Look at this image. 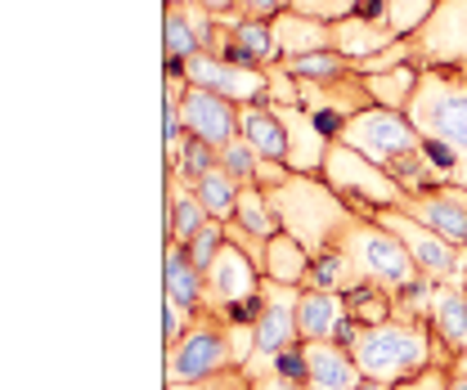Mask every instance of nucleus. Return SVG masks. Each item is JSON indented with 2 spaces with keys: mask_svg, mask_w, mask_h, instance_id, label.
<instances>
[{
  "mask_svg": "<svg viewBox=\"0 0 467 390\" xmlns=\"http://www.w3.org/2000/svg\"><path fill=\"white\" fill-rule=\"evenodd\" d=\"M405 117L422 139L450 153L454 184L467 189V67H422Z\"/></svg>",
  "mask_w": 467,
  "mask_h": 390,
  "instance_id": "f257e3e1",
  "label": "nucleus"
},
{
  "mask_svg": "<svg viewBox=\"0 0 467 390\" xmlns=\"http://www.w3.org/2000/svg\"><path fill=\"white\" fill-rule=\"evenodd\" d=\"M265 193H270V207H275V216L284 224V233L296 238L310 256L328 251L350 224L359 221L347 202L333 193V184L324 175H292L288 184L265 189Z\"/></svg>",
  "mask_w": 467,
  "mask_h": 390,
  "instance_id": "f03ea898",
  "label": "nucleus"
},
{
  "mask_svg": "<svg viewBox=\"0 0 467 390\" xmlns=\"http://www.w3.org/2000/svg\"><path fill=\"white\" fill-rule=\"evenodd\" d=\"M350 354L368 382H387V386H400L427 364L445 359L427 319H387V323L359 328V336L350 341Z\"/></svg>",
  "mask_w": 467,
  "mask_h": 390,
  "instance_id": "7ed1b4c3",
  "label": "nucleus"
},
{
  "mask_svg": "<svg viewBox=\"0 0 467 390\" xmlns=\"http://www.w3.org/2000/svg\"><path fill=\"white\" fill-rule=\"evenodd\" d=\"M319 175L333 184V193L347 202L355 216H364V221H373L378 211H391V207H409V193L400 189V180L391 170H382L378 162H368L364 153L347 149L342 139H333Z\"/></svg>",
  "mask_w": 467,
  "mask_h": 390,
  "instance_id": "20e7f679",
  "label": "nucleus"
},
{
  "mask_svg": "<svg viewBox=\"0 0 467 390\" xmlns=\"http://www.w3.org/2000/svg\"><path fill=\"white\" fill-rule=\"evenodd\" d=\"M337 247H342L350 261H355L359 279L387 287L391 296H396L405 282L418 279V265H413L409 247L396 238V233H391V229H382L378 221H364V216H359V221L350 224L342 238H337Z\"/></svg>",
  "mask_w": 467,
  "mask_h": 390,
  "instance_id": "39448f33",
  "label": "nucleus"
},
{
  "mask_svg": "<svg viewBox=\"0 0 467 390\" xmlns=\"http://www.w3.org/2000/svg\"><path fill=\"white\" fill-rule=\"evenodd\" d=\"M337 139H342L347 149H355V153H364L368 162H378L382 170L405 162L409 153H418V144H422V135L413 130V121H409L405 112L378 108V104L364 108L359 117H350Z\"/></svg>",
  "mask_w": 467,
  "mask_h": 390,
  "instance_id": "423d86ee",
  "label": "nucleus"
},
{
  "mask_svg": "<svg viewBox=\"0 0 467 390\" xmlns=\"http://www.w3.org/2000/svg\"><path fill=\"white\" fill-rule=\"evenodd\" d=\"M225 368H234L230 333L212 314L193 319V328L167 350V386H193V382H207Z\"/></svg>",
  "mask_w": 467,
  "mask_h": 390,
  "instance_id": "0eeeda50",
  "label": "nucleus"
},
{
  "mask_svg": "<svg viewBox=\"0 0 467 390\" xmlns=\"http://www.w3.org/2000/svg\"><path fill=\"white\" fill-rule=\"evenodd\" d=\"M180 72H184L189 86L212 90V95H225V99H234L238 108H243V104L270 99V77H265V67H238V63H225V58L198 50Z\"/></svg>",
  "mask_w": 467,
  "mask_h": 390,
  "instance_id": "6e6552de",
  "label": "nucleus"
},
{
  "mask_svg": "<svg viewBox=\"0 0 467 390\" xmlns=\"http://www.w3.org/2000/svg\"><path fill=\"white\" fill-rule=\"evenodd\" d=\"M373 221L382 224V229H391V233L405 242L409 256H413V265H418V274H427V279H436V282L454 279V270H459V251H463V247H454V242H450V238H441L436 229L418 224L409 211H400V207L378 211Z\"/></svg>",
  "mask_w": 467,
  "mask_h": 390,
  "instance_id": "1a4fd4ad",
  "label": "nucleus"
},
{
  "mask_svg": "<svg viewBox=\"0 0 467 390\" xmlns=\"http://www.w3.org/2000/svg\"><path fill=\"white\" fill-rule=\"evenodd\" d=\"M409 41L418 67H467V0H441L431 23Z\"/></svg>",
  "mask_w": 467,
  "mask_h": 390,
  "instance_id": "9d476101",
  "label": "nucleus"
},
{
  "mask_svg": "<svg viewBox=\"0 0 467 390\" xmlns=\"http://www.w3.org/2000/svg\"><path fill=\"white\" fill-rule=\"evenodd\" d=\"M202 279H207V314H212V319H225L230 305H238V301H247V296L261 292L265 274H261V265H256L243 247L225 242V251L212 261V270H207Z\"/></svg>",
  "mask_w": 467,
  "mask_h": 390,
  "instance_id": "9b49d317",
  "label": "nucleus"
},
{
  "mask_svg": "<svg viewBox=\"0 0 467 390\" xmlns=\"http://www.w3.org/2000/svg\"><path fill=\"white\" fill-rule=\"evenodd\" d=\"M180 112H184V130L193 139L212 144V149H225V144H234L243 135V108L234 99H225V95H212V90L189 86Z\"/></svg>",
  "mask_w": 467,
  "mask_h": 390,
  "instance_id": "f8f14e48",
  "label": "nucleus"
},
{
  "mask_svg": "<svg viewBox=\"0 0 467 390\" xmlns=\"http://www.w3.org/2000/svg\"><path fill=\"white\" fill-rule=\"evenodd\" d=\"M296 301H301V287L292 282H261V319H256V354H284L288 345L301 341L296 328Z\"/></svg>",
  "mask_w": 467,
  "mask_h": 390,
  "instance_id": "ddd939ff",
  "label": "nucleus"
},
{
  "mask_svg": "<svg viewBox=\"0 0 467 390\" xmlns=\"http://www.w3.org/2000/svg\"><path fill=\"white\" fill-rule=\"evenodd\" d=\"M296 328H301V341H342L347 350H350V341L359 336V323L347 319L342 296L337 292H319V287H301Z\"/></svg>",
  "mask_w": 467,
  "mask_h": 390,
  "instance_id": "4468645a",
  "label": "nucleus"
},
{
  "mask_svg": "<svg viewBox=\"0 0 467 390\" xmlns=\"http://www.w3.org/2000/svg\"><path fill=\"white\" fill-rule=\"evenodd\" d=\"M409 211L418 224L436 229L441 238H450L454 247H467V189L459 184H445V189H427L418 198H409Z\"/></svg>",
  "mask_w": 467,
  "mask_h": 390,
  "instance_id": "2eb2a0df",
  "label": "nucleus"
},
{
  "mask_svg": "<svg viewBox=\"0 0 467 390\" xmlns=\"http://www.w3.org/2000/svg\"><path fill=\"white\" fill-rule=\"evenodd\" d=\"M275 112L284 121V135H288V170L292 175H319L333 139L315 126V117L301 104H275Z\"/></svg>",
  "mask_w": 467,
  "mask_h": 390,
  "instance_id": "dca6fc26",
  "label": "nucleus"
},
{
  "mask_svg": "<svg viewBox=\"0 0 467 390\" xmlns=\"http://www.w3.org/2000/svg\"><path fill=\"white\" fill-rule=\"evenodd\" d=\"M306 345V390H359L364 373L342 341H301Z\"/></svg>",
  "mask_w": 467,
  "mask_h": 390,
  "instance_id": "f3484780",
  "label": "nucleus"
},
{
  "mask_svg": "<svg viewBox=\"0 0 467 390\" xmlns=\"http://www.w3.org/2000/svg\"><path fill=\"white\" fill-rule=\"evenodd\" d=\"M400 36L391 32V23L387 18H364V14H350L342 23H333V50L337 55H347L350 63H364V58H373L378 50H387V46H396Z\"/></svg>",
  "mask_w": 467,
  "mask_h": 390,
  "instance_id": "a211bd4d",
  "label": "nucleus"
},
{
  "mask_svg": "<svg viewBox=\"0 0 467 390\" xmlns=\"http://www.w3.org/2000/svg\"><path fill=\"white\" fill-rule=\"evenodd\" d=\"M431 333H436V345L454 354L467 350V292L459 282H436V301H431Z\"/></svg>",
  "mask_w": 467,
  "mask_h": 390,
  "instance_id": "6ab92c4d",
  "label": "nucleus"
},
{
  "mask_svg": "<svg viewBox=\"0 0 467 390\" xmlns=\"http://www.w3.org/2000/svg\"><path fill=\"white\" fill-rule=\"evenodd\" d=\"M162 282H167V301H175L180 310H189L193 319L207 314V279L202 270L189 261L184 247H167V261H162Z\"/></svg>",
  "mask_w": 467,
  "mask_h": 390,
  "instance_id": "aec40b11",
  "label": "nucleus"
},
{
  "mask_svg": "<svg viewBox=\"0 0 467 390\" xmlns=\"http://www.w3.org/2000/svg\"><path fill=\"white\" fill-rule=\"evenodd\" d=\"M207 221H212V216H207L198 189H193L180 170L167 167V238H171L175 247H184Z\"/></svg>",
  "mask_w": 467,
  "mask_h": 390,
  "instance_id": "412c9836",
  "label": "nucleus"
},
{
  "mask_svg": "<svg viewBox=\"0 0 467 390\" xmlns=\"http://www.w3.org/2000/svg\"><path fill=\"white\" fill-rule=\"evenodd\" d=\"M243 139L256 149L261 162H284L288 167V135H284V121H279L270 99L243 104Z\"/></svg>",
  "mask_w": 467,
  "mask_h": 390,
  "instance_id": "4be33fe9",
  "label": "nucleus"
},
{
  "mask_svg": "<svg viewBox=\"0 0 467 390\" xmlns=\"http://www.w3.org/2000/svg\"><path fill=\"white\" fill-rule=\"evenodd\" d=\"M275 36H279L284 58H301V55H315V50H333V23L306 18V14H296V9H284V14L275 18Z\"/></svg>",
  "mask_w": 467,
  "mask_h": 390,
  "instance_id": "5701e85b",
  "label": "nucleus"
},
{
  "mask_svg": "<svg viewBox=\"0 0 467 390\" xmlns=\"http://www.w3.org/2000/svg\"><path fill=\"white\" fill-rule=\"evenodd\" d=\"M342 305H347V319L359 323V328L396 319V296L387 287H378V282H355L350 292H342Z\"/></svg>",
  "mask_w": 467,
  "mask_h": 390,
  "instance_id": "b1692460",
  "label": "nucleus"
},
{
  "mask_svg": "<svg viewBox=\"0 0 467 390\" xmlns=\"http://www.w3.org/2000/svg\"><path fill=\"white\" fill-rule=\"evenodd\" d=\"M270 282H292V287H306V274H310V251L288 238V233H279V238H270V251H265V270H261Z\"/></svg>",
  "mask_w": 467,
  "mask_h": 390,
  "instance_id": "393cba45",
  "label": "nucleus"
},
{
  "mask_svg": "<svg viewBox=\"0 0 467 390\" xmlns=\"http://www.w3.org/2000/svg\"><path fill=\"white\" fill-rule=\"evenodd\" d=\"M198 50H202V41H198V32H193L184 5H167V14H162V55H167V72H180Z\"/></svg>",
  "mask_w": 467,
  "mask_h": 390,
  "instance_id": "a878e982",
  "label": "nucleus"
},
{
  "mask_svg": "<svg viewBox=\"0 0 467 390\" xmlns=\"http://www.w3.org/2000/svg\"><path fill=\"white\" fill-rule=\"evenodd\" d=\"M359 279V270H355V261H350L347 251L333 242L328 251H319V256H310V274H306V287H319V292H350Z\"/></svg>",
  "mask_w": 467,
  "mask_h": 390,
  "instance_id": "bb28decb",
  "label": "nucleus"
},
{
  "mask_svg": "<svg viewBox=\"0 0 467 390\" xmlns=\"http://www.w3.org/2000/svg\"><path fill=\"white\" fill-rule=\"evenodd\" d=\"M418 77H422V67L413 63V67H396V72H378V77H364V90H368V99H373L378 108L405 112L409 99H413V90H418Z\"/></svg>",
  "mask_w": 467,
  "mask_h": 390,
  "instance_id": "cd10ccee",
  "label": "nucleus"
},
{
  "mask_svg": "<svg viewBox=\"0 0 467 390\" xmlns=\"http://www.w3.org/2000/svg\"><path fill=\"white\" fill-rule=\"evenodd\" d=\"M234 224H243L247 233H256V238H279L284 233V224L275 216V207H270V193L261 189V184H243V193H238V211H234Z\"/></svg>",
  "mask_w": 467,
  "mask_h": 390,
  "instance_id": "c85d7f7f",
  "label": "nucleus"
},
{
  "mask_svg": "<svg viewBox=\"0 0 467 390\" xmlns=\"http://www.w3.org/2000/svg\"><path fill=\"white\" fill-rule=\"evenodd\" d=\"M198 198H202V207H207V216L212 221H221V224H230L234 221V211H238V193H243V184L234 180L225 167H216V170H207L198 184Z\"/></svg>",
  "mask_w": 467,
  "mask_h": 390,
  "instance_id": "c756f323",
  "label": "nucleus"
},
{
  "mask_svg": "<svg viewBox=\"0 0 467 390\" xmlns=\"http://www.w3.org/2000/svg\"><path fill=\"white\" fill-rule=\"evenodd\" d=\"M234 41L247 50V58L256 67H275L284 63V50H279V36H275V18H243L234 27Z\"/></svg>",
  "mask_w": 467,
  "mask_h": 390,
  "instance_id": "7c9ffc66",
  "label": "nucleus"
},
{
  "mask_svg": "<svg viewBox=\"0 0 467 390\" xmlns=\"http://www.w3.org/2000/svg\"><path fill=\"white\" fill-rule=\"evenodd\" d=\"M436 5H441V0H387V23H391V32H396L400 41H409V36H418V32L431 23Z\"/></svg>",
  "mask_w": 467,
  "mask_h": 390,
  "instance_id": "2f4dec72",
  "label": "nucleus"
},
{
  "mask_svg": "<svg viewBox=\"0 0 467 390\" xmlns=\"http://www.w3.org/2000/svg\"><path fill=\"white\" fill-rule=\"evenodd\" d=\"M225 242H230L225 224H221V221H207L202 229H198V233H193V238H189V242H184V251H189V261H193V265L207 274V270H212V261L225 251Z\"/></svg>",
  "mask_w": 467,
  "mask_h": 390,
  "instance_id": "473e14b6",
  "label": "nucleus"
},
{
  "mask_svg": "<svg viewBox=\"0 0 467 390\" xmlns=\"http://www.w3.org/2000/svg\"><path fill=\"white\" fill-rule=\"evenodd\" d=\"M431 301H436V279L418 274L396 292V319H431Z\"/></svg>",
  "mask_w": 467,
  "mask_h": 390,
  "instance_id": "72a5a7b5",
  "label": "nucleus"
},
{
  "mask_svg": "<svg viewBox=\"0 0 467 390\" xmlns=\"http://www.w3.org/2000/svg\"><path fill=\"white\" fill-rule=\"evenodd\" d=\"M216 167H221V149H212V144H202V139L189 135V144H184V153H180V162L171 170H180L189 184H198L207 170H216Z\"/></svg>",
  "mask_w": 467,
  "mask_h": 390,
  "instance_id": "f704fd0d",
  "label": "nucleus"
},
{
  "mask_svg": "<svg viewBox=\"0 0 467 390\" xmlns=\"http://www.w3.org/2000/svg\"><path fill=\"white\" fill-rule=\"evenodd\" d=\"M221 167L230 170L238 184H256V175H261V158H256V149H252V144L238 135L234 144H225V149H221Z\"/></svg>",
  "mask_w": 467,
  "mask_h": 390,
  "instance_id": "c9c22d12",
  "label": "nucleus"
},
{
  "mask_svg": "<svg viewBox=\"0 0 467 390\" xmlns=\"http://www.w3.org/2000/svg\"><path fill=\"white\" fill-rule=\"evenodd\" d=\"M359 5H364V0H292L296 14L319 18V23H342L350 14H359Z\"/></svg>",
  "mask_w": 467,
  "mask_h": 390,
  "instance_id": "e433bc0d",
  "label": "nucleus"
},
{
  "mask_svg": "<svg viewBox=\"0 0 467 390\" xmlns=\"http://www.w3.org/2000/svg\"><path fill=\"white\" fill-rule=\"evenodd\" d=\"M270 377L292 382V386H306L310 368H306V345H301V341H296V345H288L284 354H275V373H270Z\"/></svg>",
  "mask_w": 467,
  "mask_h": 390,
  "instance_id": "4c0bfd02",
  "label": "nucleus"
},
{
  "mask_svg": "<svg viewBox=\"0 0 467 390\" xmlns=\"http://www.w3.org/2000/svg\"><path fill=\"white\" fill-rule=\"evenodd\" d=\"M450 382H454V368H450L445 359H436V364H427L422 373H413L409 382H400L396 390H450Z\"/></svg>",
  "mask_w": 467,
  "mask_h": 390,
  "instance_id": "58836bf2",
  "label": "nucleus"
},
{
  "mask_svg": "<svg viewBox=\"0 0 467 390\" xmlns=\"http://www.w3.org/2000/svg\"><path fill=\"white\" fill-rule=\"evenodd\" d=\"M167 390H252V377L243 368H225L207 382H193V386H167Z\"/></svg>",
  "mask_w": 467,
  "mask_h": 390,
  "instance_id": "ea45409f",
  "label": "nucleus"
},
{
  "mask_svg": "<svg viewBox=\"0 0 467 390\" xmlns=\"http://www.w3.org/2000/svg\"><path fill=\"white\" fill-rule=\"evenodd\" d=\"M265 77H270V104H296V77L284 63L265 67Z\"/></svg>",
  "mask_w": 467,
  "mask_h": 390,
  "instance_id": "a19ab883",
  "label": "nucleus"
},
{
  "mask_svg": "<svg viewBox=\"0 0 467 390\" xmlns=\"http://www.w3.org/2000/svg\"><path fill=\"white\" fill-rule=\"evenodd\" d=\"M238 9L247 18H279L284 9H292V0H238Z\"/></svg>",
  "mask_w": 467,
  "mask_h": 390,
  "instance_id": "79ce46f5",
  "label": "nucleus"
},
{
  "mask_svg": "<svg viewBox=\"0 0 467 390\" xmlns=\"http://www.w3.org/2000/svg\"><path fill=\"white\" fill-rule=\"evenodd\" d=\"M207 14H216V18H225V14H234L238 9V0H198Z\"/></svg>",
  "mask_w": 467,
  "mask_h": 390,
  "instance_id": "37998d69",
  "label": "nucleus"
},
{
  "mask_svg": "<svg viewBox=\"0 0 467 390\" xmlns=\"http://www.w3.org/2000/svg\"><path fill=\"white\" fill-rule=\"evenodd\" d=\"M450 282H459V287L467 292V247L459 251V270H454V279H450Z\"/></svg>",
  "mask_w": 467,
  "mask_h": 390,
  "instance_id": "c03bdc74",
  "label": "nucleus"
},
{
  "mask_svg": "<svg viewBox=\"0 0 467 390\" xmlns=\"http://www.w3.org/2000/svg\"><path fill=\"white\" fill-rule=\"evenodd\" d=\"M450 368H454L459 377H467V350H463V354H454V359H450Z\"/></svg>",
  "mask_w": 467,
  "mask_h": 390,
  "instance_id": "a18cd8bd",
  "label": "nucleus"
},
{
  "mask_svg": "<svg viewBox=\"0 0 467 390\" xmlns=\"http://www.w3.org/2000/svg\"><path fill=\"white\" fill-rule=\"evenodd\" d=\"M359 390H396V386H387V382H368V377H364V386Z\"/></svg>",
  "mask_w": 467,
  "mask_h": 390,
  "instance_id": "49530a36",
  "label": "nucleus"
},
{
  "mask_svg": "<svg viewBox=\"0 0 467 390\" xmlns=\"http://www.w3.org/2000/svg\"><path fill=\"white\" fill-rule=\"evenodd\" d=\"M450 390H467V377H459V373H454V382H450Z\"/></svg>",
  "mask_w": 467,
  "mask_h": 390,
  "instance_id": "de8ad7c7",
  "label": "nucleus"
},
{
  "mask_svg": "<svg viewBox=\"0 0 467 390\" xmlns=\"http://www.w3.org/2000/svg\"><path fill=\"white\" fill-rule=\"evenodd\" d=\"M167 5H193V0H167Z\"/></svg>",
  "mask_w": 467,
  "mask_h": 390,
  "instance_id": "09e8293b",
  "label": "nucleus"
}]
</instances>
